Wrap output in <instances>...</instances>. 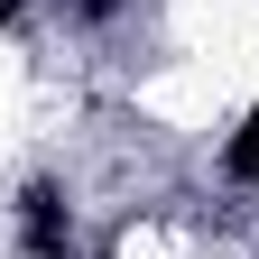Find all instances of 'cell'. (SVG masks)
<instances>
[{
  "instance_id": "cell-3",
  "label": "cell",
  "mask_w": 259,
  "mask_h": 259,
  "mask_svg": "<svg viewBox=\"0 0 259 259\" xmlns=\"http://www.w3.org/2000/svg\"><path fill=\"white\" fill-rule=\"evenodd\" d=\"M74 10H83V19H111V10H120V0H74Z\"/></svg>"
},
{
  "instance_id": "cell-1",
  "label": "cell",
  "mask_w": 259,
  "mask_h": 259,
  "mask_svg": "<svg viewBox=\"0 0 259 259\" xmlns=\"http://www.w3.org/2000/svg\"><path fill=\"white\" fill-rule=\"evenodd\" d=\"M19 250L28 259H74V194H65V185H28L19 194Z\"/></svg>"
},
{
  "instance_id": "cell-2",
  "label": "cell",
  "mask_w": 259,
  "mask_h": 259,
  "mask_svg": "<svg viewBox=\"0 0 259 259\" xmlns=\"http://www.w3.org/2000/svg\"><path fill=\"white\" fill-rule=\"evenodd\" d=\"M222 176H232V185H259V111L232 130V148H222Z\"/></svg>"
}]
</instances>
